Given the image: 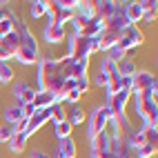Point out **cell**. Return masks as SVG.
<instances>
[{
	"mask_svg": "<svg viewBox=\"0 0 158 158\" xmlns=\"http://www.w3.org/2000/svg\"><path fill=\"white\" fill-rule=\"evenodd\" d=\"M0 127H2V123H0Z\"/></svg>",
	"mask_w": 158,
	"mask_h": 158,
	"instance_id": "cell-36",
	"label": "cell"
},
{
	"mask_svg": "<svg viewBox=\"0 0 158 158\" xmlns=\"http://www.w3.org/2000/svg\"><path fill=\"white\" fill-rule=\"evenodd\" d=\"M31 158H51L47 152H40V149H36L34 154H31Z\"/></svg>",
	"mask_w": 158,
	"mask_h": 158,
	"instance_id": "cell-34",
	"label": "cell"
},
{
	"mask_svg": "<svg viewBox=\"0 0 158 158\" xmlns=\"http://www.w3.org/2000/svg\"><path fill=\"white\" fill-rule=\"evenodd\" d=\"M158 87V82H156V76L152 71H136L134 76H131V87H129V94L134 96V94H143V91H149Z\"/></svg>",
	"mask_w": 158,
	"mask_h": 158,
	"instance_id": "cell-8",
	"label": "cell"
},
{
	"mask_svg": "<svg viewBox=\"0 0 158 158\" xmlns=\"http://www.w3.org/2000/svg\"><path fill=\"white\" fill-rule=\"evenodd\" d=\"M107 125H109V111H107L105 105H100V107H96L91 111L89 120H87V136H89V140L96 138V136H100L105 129H107Z\"/></svg>",
	"mask_w": 158,
	"mask_h": 158,
	"instance_id": "cell-5",
	"label": "cell"
},
{
	"mask_svg": "<svg viewBox=\"0 0 158 158\" xmlns=\"http://www.w3.org/2000/svg\"><path fill=\"white\" fill-rule=\"evenodd\" d=\"M94 82H96L98 87H105V85H107V76H105L102 71H96V78H94Z\"/></svg>",
	"mask_w": 158,
	"mask_h": 158,
	"instance_id": "cell-33",
	"label": "cell"
},
{
	"mask_svg": "<svg viewBox=\"0 0 158 158\" xmlns=\"http://www.w3.org/2000/svg\"><path fill=\"white\" fill-rule=\"evenodd\" d=\"M116 69H118V76L120 78H131L136 73V62L129 58H123L120 62H116Z\"/></svg>",
	"mask_w": 158,
	"mask_h": 158,
	"instance_id": "cell-21",
	"label": "cell"
},
{
	"mask_svg": "<svg viewBox=\"0 0 158 158\" xmlns=\"http://www.w3.org/2000/svg\"><path fill=\"white\" fill-rule=\"evenodd\" d=\"M54 131H56V136H58V140L69 138V136H71V125H69L67 120H62V123H54Z\"/></svg>",
	"mask_w": 158,
	"mask_h": 158,
	"instance_id": "cell-28",
	"label": "cell"
},
{
	"mask_svg": "<svg viewBox=\"0 0 158 158\" xmlns=\"http://www.w3.org/2000/svg\"><path fill=\"white\" fill-rule=\"evenodd\" d=\"M116 9H118V2H114V0H100V2H94V16L100 23H105Z\"/></svg>",
	"mask_w": 158,
	"mask_h": 158,
	"instance_id": "cell-14",
	"label": "cell"
},
{
	"mask_svg": "<svg viewBox=\"0 0 158 158\" xmlns=\"http://www.w3.org/2000/svg\"><path fill=\"white\" fill-rule=\"evenodd\" d=\"M56 102H58L56 94H51V91H38L36 89V96H34L36 109H47V107H51V105H56Z\"/></svg>",
	"mask_w": 158,
	"mask_h": 158,
	"instance_id": "cell-16",
	"label": "cell"
},
{
	"mask_svg": "<svg viewBox=\"0 0 158 158\" xmlns=\"http://www.w3.org/2000/svg\"><path fill=\"white\" fill-rule=\"evenodd\" d=\"M5 120H7V125H11V127H16L20 120H25L20 105H14V107H7L5 109Z\"/></svg>",
	"mask_w": 158,
	"mask_h": 158,
	"instance_id": "cell-22",
	"label": "cell"
},
{
	"mask_svg": "<svg viewBox=\"0 0 158 158\" xmlns=\"http://www.w3.org/2000/svg\"><path fill=\"white\" fill-rule=\"evenodd\" d=\"M87 67H89V60H76L71 62V80H80L87 76Z\"/></svg>",
	"mask_w": 158,
	"mask_h": 158,
	"instance_id": "cell-23",
	"label": "cell"
},
{
	"mask_svg": "<svg viewBox=\"0 0 158 158\" xmlns=\"http://www.w3.org/2000/svg\"><path fill=\"white\" fill-rule=\"evenodd\" d=\"M94 54L91 51V38H82L78 34H73L69 38V51H67V58L69 60H89V56Z\"/></svg>",
	"mask_w": 158,
	"mask_h": 158,
	"instance_id": "cell-6",
	"label": "cell"
},
{
	"mask_svg": "<svg viewBox=\"0 0 158 158\" xmlns=\"http://www.w3.org/2000/svg\"><path fill=\"white\" fill-rule=\"evenodd\" d=\"M131 100V94L127 89H120L111 94V96H107V111H109V120H118L123 118V116H127V102Z\"/></svg>",
	"mask_w": 158,
	"mask_h": 158,
	"instance_id": "cell-4",
	"label": "cell"
},
{
	"mask_svg": "<svg viewBox=\"0 0 158 158\" xmlns=\"http://www.w3.org/2000/svg\"><path fill=\"white\" fill-rule=\"evenodd\" d=\"M65 34H67L65 25L54 23V20H49V23L45 25V29H43V38H45L47 45H58V43H62V40H65Z\"/></svg>",
	"mask_w": 158,
	"mask_h": 158,
	"instance_id": "cell-10",
	"label": "cell"
},
{
	"mask_svg": "<svg viewBox=\"0 0 158 158\" xmlns=\"http://www.w3.org/2000/svg\"><path fill=\"white\" fill-rule=\"evenodd\" d=\"M14 98L18 100V105H27V102H34L36 96V89L29 85V82H16L14 85Z\"/></svg>",
	"mask_w": 158,
	"mask_h": 158,
	"instance_id": "cell-12",
	"label": "cell"
},
{
	"mask_svg": "<svg viewBox=\"0 0 158 158\" xmlns=\"http://www.w3.org/2000/svg\"><path fill=\"white\" fill-rule=\"evenodd\" d=\"M71 62L67 56L51 58L45 56L38 60V91H51L60 94V87L67 78H71Z\"/></svg>",
	"mask_w": 158,
	"mask_h": 158,
	"instance_id": "cell-1",
	"label": "cell"
},
{
	"mask_svg": "<svg viewBox=\"0 0 158 158\" xmlns=\"http://www.w3.org/2000/svg\"><path fill=\"white\" fill-rule=\"evenodd\" d=\"M16 14L11 11V16L5 18V20H0V36H7V34H11V31L16 29Z\"/></svg>",
	"mask_w": 158,
	"mask_h": 158,
	"instance_id": "cell-27",
	"label": "cell"
},
{
	"mask_svg": "<svg viewBox=\"0 0 158 158\" xmlns=\"http://www.w3.org/2000/svg\"><path fill=\"white\" fill-rule=\"evenodd\" d=\"M20 109H23V116H25V120H29L31 116L36 114V105H34V102H27V105H20Z\"/></svg>",
	"mask_w": 158,
	"mask_h": 158,
	"instance_id": "cell-31",
	"label": "cell"
},
{
	"mask_svg": "<svg viewBox=\"0 0 158 158\" xmlns=\"http://www.w3.org/2000/svg\"><path fill=\"white\" fill-rule=\"evenodd\" d=\"M29 16L34 20L47 16V2L45 0H34V2H29Z\"/></svg>",
	"mask_w": 158,
	"mask_h": 158,
	"instance_id": "cell-24",
	"label": "cell"
},
{
	"mask_svg": "<svg viewBox=\"0 0 158 158\" xmlns=\"http://www.w3.org/2000/svg\"><path fill=\"white\" fill-rule=\"evenodd\" d=\"M11 16V11H9L7 7H0V20H5V18H9Z\"/></svg>",
	"mask_w": 158,
	"mask_h": 158,
	"instance_id": "cell-35",
	"label": "cell"
},
{
	"mask_svg": "<svg viewBox=\"0 0 158 158\" xmlns=\"http://www.w3.org/2000/svg\"><path fill=\"white\" fill-rule=\"evenodd\" d=\"M16 31L20 34V45H18V51H16V60L20 65H34V62L40 60V49H38V40L31 31L25 27V23H20L16 18Z\"/></svg>",
	"mask_w": 158,
	"mask_h": 158,
	"instance_id": "cell-2",
	"label": "cell"
},
{
	"mask_svg": "<svg viewBox=\"0 0 158 158\" xmlns=\"http://www.w3.org/2000/svg\"><path fill=\"white\" fill-rule=\"evenodd\" d=\"M118 31H111V29H105L102 27V31L96 36V40H98V51H109L111 47H116V43H118Z\"/></svg>",
	"mask_w": 158,
	"mask_h": 158,
	"instance_id": "cell-13",
	"label": "cell"
},
{
	"mask_svg": "<svg viewBox=\"0 0 158 158\" xmlns=\"http://www.w3.org/2000/svg\"><path fill=\"white\" fill-rule=\"evenodd\" d=\"M123 11H125V18L129 20V25H136V23H140V20L145 18V11H143L140 2H125Z\"/></svg>",
	"mask_w": 158,
	"mask_h": 158,
	"instance_id": "cell-15",
	"label": "cell"
},
{
	"mask_svg": "<svg viewBox=\"0 0 158 158\" xmlns=\"http://www.w3.org/2000/svg\"><path fill=\"white\" fill-rule=\"evenodd\" d=\"M158 143H143L138 147H134V158H152L158 152Z\"/></svg>",
	"mask_w": 158,
	"mask_h": 158,
	"instance_id": "cell-20",
	"label": "cell"
},
{
	"mask_svg": "<svg viewBox=\"0 0 158 158\" xmlns=\"http://www.w3.org/2000/svg\"><path fill=\"white\" fill-rule=\"evenodd\" d=\"M49 120H51V109H49V107H47V109H36V114L27 120V129H25V134H27V136L36 134L38 129H43Z\"/></svg>",
	"mask_w": 158,
	"mask_h": 158,
	"instance_id": "cell-11",
	"label": "cell"
},
{
	"mask_svg": "<svg viewBox=\"0 0 158 158\" xmlns=\"http://www.w3.org/2000/svg\"><path fill=\"white\" fill-rule=\"evenodd\" d=\"M145 43V36H143V31L136 27V25H129V27H125L120 31V36H118V43H116V47H118L120 51H125L127 54L129 49L134 47H140Z\"/></svg>",
	"mask_w": 158,
	"mask_h": 158,
	"instance_id": "cell-7",
	"label": "cell"
},
{
	"mask_svg": "<svg viewBox=\"0 0 158 158\" xmlns=\"http://www.w3.org/2000/svg\"><path fill=\"white\" fill-rule=\"evenodd\" d=\"M29 143V136L25 131H14V136L9 138V152H14V154H20V152H25V147Z\"/></svg>",
	"mask_w": 158,
	"mask_h": 158,
	"instance_id": "cell-18",
	"label": "cell"
},
{
	"mask_svg": "<svg viewBox=\"0 0 158 158\" xmlns=\"http://www.w3.org/2000/svg\"><path fill=\"white\" fill-rule=\"evenodd\" d=\"M47 18L54 20V23H69V20L73 18V11H69L67 7H62L60 0H51V2H47Z\"/></svg>",
	"mask_w": 158,
	"mask_h": 158,
	"instance_id": "cell-9",
	"label": "cell"
},
{
	"mask_svg": "<svg viewBox=\"0 0 158 158\" xmlns=\"http://www.w3.org/2000/svg\"><path fill=\"white\" fill-rule=\"evenodd\" d=\"M56 158H76V143L73 138H62L58 140V152H56Z\"/></svg>",
	"mask_w": 158,
	"mask_h": 158,
	"instance_id": "cell-17",
	"label": "cell"
},
{
	"mask_svg": "<svg viewBox=\"0 0 158 158\" xmlns=\"http://www.w3.org/2000/svg\"><path fill=\"white\" fill-rule=\"evenodd\" d=\"M76 91H80V94H87L89 91V76L76 80Z\"/></svg>",
	"mask_w": 158,
	"mask_h": 158,
	"instance_id": "cell-32",
	"label": "cell"
},
{
	"mask_svg": "<svg viewBox=\"0 0 158 158\" xmlns=\"http://www.w3.org/2000/svg\"><path fill=\"white\" fill-rule=\"evenodd\" d=\"M14 67L9 62H0V82H11L14 80Z\"/></svg>",
	"mask_w": 158,
	"mask_h": 158,
	"instance_id": "cell-29",
	"label": "cell"
},
{
	"mask_svg": "<svg viewBox=\"0 0 158 158\" xmlns=\"http://www.w3.org/2000/svg\"><path fill=\"white\" fill-rule=\"evenodd\" d=\"M156 91L158 87L149 89V91H143V94H134L131 100L136 105V111L143 118L145 125L149 127H158V105H156Z\"/></svg>",
	"mask_w": 158,
	"mask_h": 158,
	"instance_id": "cell-3",
	"label": "cell"
},
{
	"mask_svg": "<svg viewBox=\"0 0 158 158\" xmlns=\"http://www.w3.org/2000/svg\"><path fill=\"white\" fill-rule=\"evenodd\" d=\"M67 105L65 102H62V100H58L56 105H51V120H54V123H62V120H67Z\"/></svg>",
	"mask_w": 158,
	"mask_h": 158,
	"instance_id": "cell-26",
	"label": "cell"
},
{
	"mask_svg": "<svg viewBox=\"0 0 158 158\" xmlns=\"http://www.w3.org/2000/svg\"><path fill=\"white\" fill-rule=\"evenodd\" d=\"M0 85H2V82H0Z\"/></svg>",
	"mask_w": 158,
	"mask_h": 158,
	"instance_id": "cell-37",
	"label": "cell"
},
{
	"mask_svg": "<svg viewBox=\"0 0 158 158\" xmlns=\"http://www.w3.org/2000/svg\"><path fill=\"white\" fill-rule=\"evenodd\" d=\"M18 45H20V34L14 29L11 34H7V36H2V40H0V47L2 49H7L9 54H11V58L16 56V51H18Z\"/></svg>",
	"mask_w": 158,
	"mask_h": 158,
	"instance_id": "cell-19",
	"label": "cell"
},
{
	"mask_svg": "<svg viewBox=\"0 0 158 158\" xmlns=\"http://www.w3.org/2000/svg\"><path fill=\"white\" fill-rule=\"evenodd\" d=\"M14 136V127L11 125H5V127H0V140L2 143H9V138Z\"/></svg>",
	"mask_w": 158,
	"mask_h": 158,
	"instance_id": "cell-30",
	"label": "cell"
},
{
	"mask_svg": "<svg viewBox=\"0 0 158 158\" xmlns=\"http://www.w3.org/2000/svg\"><path fill=\"white\" fill-rule=\"evenodd\" d=\"M67 123L71 125V127L73 125H82L85 123V111H82L78 105H71V109L67 111Z\"/></svg>",
	"mask_w": 158,
	"mask_h": 158,
	"instance_id": "cell-25",
	"label": "cell"
}]
</instances>
